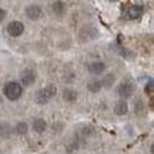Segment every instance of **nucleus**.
I'll use <instances>...</instances> for the list:
<instances>
[{
	"mask_svg": "<svg viewBox=\"0 0 154 154\" xmlns=\"http://www.w3.org/2000/svg\"><path fill=\"white\" fill-rule=\"evenodd\" d=\"M53 11H54L56 14H63L64 13V5L61 3V2H56L54 5H53Z\"/></svg>",
	"mask_w": 154,
	"mask_h": 154,
	"instance_id": "obj_15",
	"label": "nucleus"
},
{
	"mask_svg": "<svg viewBox=\"0 0 154 154\" xmlns=\"http://www.w3.org/2000/svg\"><path fill=\"white\" fill-rule=\"evenodd\" d=\"M29 130V127L27 124L24 123V121H20V123H17V126H16V133L19 134V136H24L26 133H27Z\"/></svg>",
	"mask_w": 154,
	"mask_h": 154,
	"instance_id": "obj_13",
	"label": "nucleus"
},
{
	"mask_svg": "<svg viewBox=\"0 0 154 154\" xmlns=\"http://www.w3.org/2000/svg\"><path fill=\"white\" fill-rule=\"evenodd\" d=\"M3 93H5V96L9 100H13V101H14V100L22 97V94H23L22 84H19V83H16V82L7 83L5 86V88H3Z\"/></svg>",
	"mask_w": 154,
	"mask_h": 154,
	"instance_id": "obj_2",
	"label": "nucleus"
},
{
	"mask_svg": "<svg viewBox=\"0 0 154 154\" xmlns=\"http://www.w3.org/2000/svg\"><path fill=\"white\" fill-rule=\"evenodd\" d=\"M117 93H119V96H120L121 99H128V97H131L133 93H134V84H133L130 80L123 82L120 86H119Z\"/></svg>",
	"mask_w": 154,
	"mask_h": 154,
	"instance_id": "obj_3",
	"label": "nucleus"
},
{
	"mask_svg": "<svg viewBox=\"0 0 154 154\" xmlns=\"http://www.w3.org/2000/svg\"><path fill=\"white\" fill-rule=\"evenodd\" d=\"M63 99L66 100V101H76L77 100V91L76 90H72V88H66L64 91H63Z\"/></svg>",
	"mask_w": 154,
	"mask_h": 154,
	"instance_id": "obj_11",
	"label": "nucleus"
},
{
	"mask_svg": "<svg viewBox=\"0 0 154 154\" xmlns=\"http://www.w3.org/2000/svg\"><path fill=\"white\" fill-rule=\"evenodd\" d=\"M114 80H116L114 74H107V76L103 79L101 86H103V87H111V86H113V83H114Z\"/></svg>",
	"mask_w": 154,
	"mask_h": 154,
	"instance_id": "obj_14",
	"label": "nucleus"
},
{
	"mask_svg": "<svg viewBox=\"0 0 154 154\" xmlns=\"http://www.w3.org/2000/svg\"><path fill=\"white\" fill-rule=\"evenodd\" d=\"M0 130H2V134H3V137H9V136L11 134L10 126H9V124H6V123H3V124H2Z\"/></svg>",
	"mask_w": 154,
	"mask_h": 154,
	"instance_id": "obj_16",
	"label": "nucleus"
},
{
	"mask_svg": "<svg viewBox=\"0 0 154 154\" xmlns=\"http://www.w3.org/2000/svg\"><path fill=\"white\" fill-rule=\"evenodd\" d=\"M127 111H128V106H127V103L124 101V100H121V101H119V103L116 104L114 113L117 116H124Z\"/></svg>",
	"mask_w": 154,
	"mask_h": 154,
	"instance_id": "obj_10",
	"label": "nucleus"
},
{
	"mask_svg": "<svg viewBox=\"0 0 154 154\" xmlns=\"http://www.w3.org/2000/svg\"><path fill=\"white\" fill-rule=\"evenodd\" d=\"M56 93H57L56 86L49 84V86H46L44 88H42V90L37 91V94H36V101H37L38 104H46L47 101H50V100L54 97Z\"/></svg>",
	"mask_w": 154,
	"mask_h": 154,
	"instance_id": "obj_1",
	"label": "nucleus"
},
{
	"mask_svg": "<svg viewBox=\"0 0 154 154\" xmlns=\"http://www.w3.org/2000/svg\"><path fill=\"white\" fill-rule=\"evenodd\" d=\"M34 80H36V73L30 69H26L20 73V82H22L23 86H30L33 84Z\"/></svg>",
	"mask_w": 154,
	"mask_h": 154,
	"instance_id": "obj_5",
	"label": "nucleus"
},
{
	"mask_svg": "<svg viewBox=\"0 0 154 154\" xmlns=\"http://www.w3.org/2000/svg\"><path fill=\"white\" fill-rule=\"evenodd\" d=\"M5 16H6L5 10H3V9H0V23L3 22V19H5Z\"/></svg>",
	"mask_w": 154,
	"mask_h": 154,
	"instance_id": "obj_18",
	"label": "nucleus"
},
{
	"mask_svg": "<svg viewBox=\"0 0 154 154\" xmlns=\"http://www.w3.org/2000/svg\"><path fill=\"white\" fill-rule=\"evenodd\" d=\"M87 69L91 74H101V73L106 70V64L101 63V61H93V63L88 64Z\"/></svg>",
	"mask_w": 154,
	"mask_h": 154,
	"instance_id": "obj_8",
	"label": "nucleus"
},
{
	"mask_svg": "<svg viewBox=\"0 0 154 154\" xmlns=\"http://www.w3.org/2000/svg\"><path fill=\"white\" fill-rule=\"evenodd\" d=\"M26 14L32 20H38L40 17L43 16V10H42L40 6H29L26 9Z\"/></svg>",
	"mask_w": 154,
	"mask_h": 154,
	"instance_id": "obj_7",
	"label": "nucleus"
},
{
	"mask_svg": "<svg viewBox=\"0 0 154 154\" xmlns=\"http://www.w3.org/2000/svg\"><path fill=\"white\" fill-rule=\"evenodd\" d=\"M7 32L10 36L13 37H17V36H22L23 32H24V24L22 22H10L9 26H7Z\"/></svg>",
	"mask_w": 154,
	"mask_h": 154,
	"instance_id": "obj_4",
	"label": "nucleus"
},
{
	"mask_svg": "<svg viewBox=\"0 0 154 154\" xmlns=\"http://www.w3.org/2000/svg\"><path fill=\"white\" fill-rule=\"evenodd\" d=\"M46 128H47V123L43 119H36L33 121V130L36 133H44Z\"/></svg>",
	"mask_w": 154,
	"mask_h": 154,
	"instance_id": "obj_9",
	"label": "nucleus"
},
{
	"mask_svg": "<svg viewBox=\"0 0 154 154\" xmlns=\"http://www.w3.org/2000/svg\"><path fill=\"white\" fill-rule=\"evenodd\" d=\"M101 82H99V80H93V82H90L88 83V91H91V93H99L100 90H101Z\"/></svg>",
	"mask_w": 154,
	"mask_h": 154,
	"instance_id": "obj_12",
	"label": "nucleus"
},
{
	"mask_svg": "<svg viewBox=\"0 0 154 154\" xmlns=\"http://www.w3.org/2000/svg\"><path fill=\"white\" fill-rule=\"evenodd\" d=\"M143 14V7L141 6H130L126 11H124V17L126 19H138V17Z\"/></svg>",
	"mask_w": 154,
	"mask_h": 154,
	"instance_id": "obj_6",
	"label": "nucleus"
},
{
	"mask_svg": "<svg viewBox=\"0 0 154 154\" xmlns=\"http://www.w3.org/2000/svg\"><path fill=\"white\" fill-rule=\"evenodd\" d=\"M146 93H149V94H153V82L150 80L149 84L146 86Z\"/></svg>",
	"mask_w": 154,
	"mask_h": 154,
	"instance_id": "obj_17",
	"label": "nucleus"
}]
</instances>
